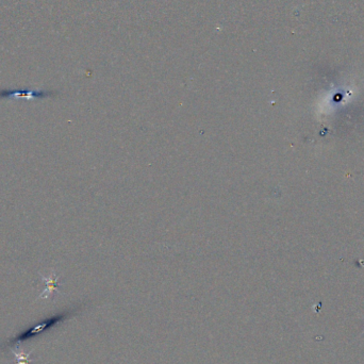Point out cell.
I'll return each mask as SVG.
<instances>
[{"label":"cell","instance_id":"1","mask_svg":"<svg viewBox=\"0 0 364 364\" xmlns=\"http://www.w3.org/2000/svg\"><path fill=\"white\" fill-rule=\"evenodd\" d=\"M53 92L46 90H0V98L4 99H41L52 96Z\"/></svg>","mask_w":364,"mask_h":364},{"label":"cell","instance_id":"2","mask_svg":"<svg viewBox=\"0 0 364 364\" xmlns=\"http://www.w3.org/2000/svg\"><path fill=\"white\" fill-rule=\"evenodd\" d=\"M67 314H68V312H67V313L57 314V315L51 316L50 318L44 320V322H42L41 324L35 325V326H33L32 328L26 330L25 333L18 335L17 338H15V340H14L13 342H15V343H20V342L26 341V340H28V339H30V338H32V337H35V336L39 335V334H42L43 331H45V330H47V329L53 327L55 325L61 323L62 320H64V319L66 318Z\"/></svg>","mask_w":364,"mask_h":364},{"label":"cell","instance_id":"3","mask_svg":"<svg viewBox=\"0 0 364 364\" xmlns=\"http://www.w3.org/2000/svg\"><path fill=\"white\" fill-rule=\"evenodd\" d=\"M58 279H59V276L56 275L55 273H52V274H51L49 277H47V278L44 277V276H42V280L46 283V288L40 294L39 298H42V299L49 298V297H51L52 293L55 292V291L59 292Z\"/></svg>","mask_w":364,"mask_h":364},{"label":"cell","instance_id":"4","mask_svg":"<svg viewBox=\"0 0 364 364\" xmlns=\"http://www.w3.org/2000/svg\"><path fill=\"white\" fill-rule=\"evenodd\" d=\"M32 351L33 350H30L29 352H25V351L16 352L15 350L12 349V352L15 357V364H29L31 361L30 356L32 354Z\"/></svg>","mask_w":364,"mask_h":364}]
</instances>
